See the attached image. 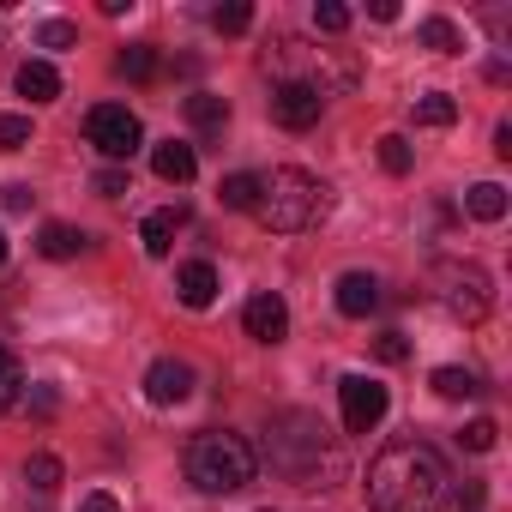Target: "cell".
<instances>
[{
	"label": "cell",
	"instance_id": "obj_1",
	"mask_svg": "<svg viewBox=\"0 0 512 512\" xmlns=\"http://www.w3.org/2000/svg\"><path fill=\"white\" fill-rule=\"evenodd\" d=\"M452 494V470L428 440H392L368 464V506L374 512H440Z\"/></svg>",
	"mask_w": 512,
	"mask_h": 512
},
{
	"label": "cell",
	"instance_id": "obj_2",
	"mask_svg": "<svg viewBox=\"0 0 512 512\" xmlns=\"http://www.w3.org/2000/svg\"><path fill=\"white\" fill-rule=\"evenodd\" d=\"M266 458H272V470L290 476L296 488H314L320 476L338 470V458H332V434H326V422L308 416V410H284V416L272 422Z\"/></svg>",
	"mask_w": 512,
	"mask_h": 512
},
{
	"label": "cell",
	"instance_id": "obj_3",
	"mask_svg": "<svg viewBox=\"0 0 512 512\" xmlns=\"http://www.w3.org/2000/svg\"><path fill=\"white\" fill-rule=\"evenodd\" d=\"M326 181H314L308 169H272L260 175V199H253V217H260L272 235H302L326 217Z\"/></svg>",
	"mask_w": 512,
	"mask_h": 512
},
{
	"label": "cell",
	"instance_id": "obj_4",
	"mask_svg": "<svg viewBox=\"0 0 512 512\" xmlns=\"http://www.w3.org/2000/svg\"><path fill=\"white\" fill-rule=\"evenodd\" d=\"M253 470H260V458L229 428H205V434L187 440V482L205 488V494H235V488L253 482Z\"/></svg>",
	"mask_w": 512,
	"mask_h": 512
},
{
	"label": "cell",
	"instance_id": "obj_5",
	"mask_svg": "<svg viewBox=\"0 0 512 512\" xmlns=\"http://www.w3.org/2000/svg\"><path fill=\"white\" fill-rule=\"evenodd\" d=\"M266 67L278 73V85H308L314 97H332V91H350L356 85V61H344L332 49H314L302 37H278L266 49Z\"/></svg>",
	"mask_w": 512,
	"mask_h": 512
},
{
	"label": "cell",
	"instance_id": "obj_6",
	"mask_svg": "<svg viewBox=\"0 0 512 512\" xmlns=\"http://www.w3.org/2000/svg\"><path fill=\"white\" fill-rule=\"evenodd\" d=\"M434 296H440V308L452 314V320H464V326H476V320H488V272L482 266H470V260H440L434 266Z\"/></svg>",
	"mask_w": 512,
	"mask_h": 512
},
{
	"label": "cell",
	"instance_id": "obj_7",
	"mask_svg": "<svg viewBox=\"0 0 512 512\" xmlns=\"http://www.w3.org/2000/svg\"><path fill=\"white\" fill-rule=\"evenodd\" d=\"M85 139H91L109 163H127V157L139 151L145 127H139V115H133V109H121V103H97V109L85 115Z\"/></svg>",
	"mask_w": 512,
	"mask_h": 512
},
{
	"label": "cell",
	"instance_id": "obj_8",
	"mask_svg": "<svg viewBox=\"0 0 512 512\" xmlns=\"http://www.w3.org/2000/svg\"><path fill=\"white\" fill-rule=\"evenodd\" d=\"M338 398H344V428L350 434H374L380 428V416H386V386L380 380L350 374V380H338Z\"/></svg>",
	"mask_w": 512,
	"mask_h": 512
},
{
	"label": "cell",
	"instance_id": "obj_9",
	"mask_svg": "<svg viewBox=\"0 0 512 512\" xmlns=\"http://www.w3.org/2000/svg\"><path fill=\"white\" fill-rule=\"evenodd\" d=\"M320 115H326V97H314L308 85H278L272 91V121L278 127L308 133V127H320Z\"/></svg>",
	"mask_w": 512,
	"mask_h": 512
},
{
	"label": "cell",
	"instance_id": "obj_10",
	"mask_svg": "<svg viewBox=\"0 0 512 512\" xmlns=\"http://www.w3.org/2000/svg\"><path fill=\"white\" fill-rule=\"evenodd\" d=\"M241 326H247V338H260V344H284V332H290V308H284V296H253L247 308H241Z\"/></svg>",
	"mask_w": 512,
	"mask_h": 512
},
{
	"label": "cell",
	"instance_id": "obj_11",
	"mask_svg": "<svg viewBox=\"0 0 512 512\" xmlns=\"http://www.w3.org/2000/svg\"><path fill=\"white\" fill-rule=\"evenodd\" d=\"M187 392H193V368H187V362L163 356V362L145 368V398H151V404H181Z\"/></svg>",
	"mask_w": 512,
	"mask_h": 512
},
{
	"label": "cell",
	"instance_id": "obj_12",
	"mask_svg": "<svg viewBox=\"0 0 512 512\" xmlns=\"http://www.w3.org/2000/svg\"><path fill=\"white\" fill-rule=\"evenodd\" d=\"M374 308H380V278L344 272V278H338V314H344V320H368Z\"/></svg>",
	"mask_w": 512,
	"mask_h": 512
},
{
	"label": "cell",
	"instance_id": "obj_13",
	"mask_svg": "<svg viewBox=\"0 0 512 512\" xmlns=\"http://www.w3.org/2000/svg\"><path fill=\"white\" fill-rule=\"evenodd\" d=\"M175 296H181L187 308H211V302H217V272H211L205 260H187V266L175 272Z\"/></svg>",
	"mask_w": 512,
	"mask_h": 512
},
{
	"label": "cell",
	"instance_id": "obj_14",
	"mask_svg": "<svg viewBox=\"0 0 512 512\" xmlns=\"http://www.w3.org/2000/svg\"><path fill=\"white\" fill-rule=\"evenodd\" d=\"M151 169H157V181L187 187V181H193V169H199V157H193V145L169 139V145H157V151H151Z\"/></svg>",
	"mask_w": 512,
	"mask_h": 512
},
{
	"label": "cell",
	"instance_id": "obj_15",
	"mask_svg": "<svg viewBox=\"0 0 512 512\" xmlns=\"http://www.w3.org/2000/svg\"><path fill=\"white\" fill-rule=\"evenodd\" d=\"M85 247H91V235L73 229V223H43V235H37L43 260H73V253H85Z\"/></svg>",
	"mask_w": 512,
	"mask_h": 512
},
{
	"label": "cell",
	"instance_id": "obj_16",
	"mask_svg": "<svg viewBox=\"0 0 512 512\" xmlns=\"http://www.w3.org/2000/svg\"><path fill=\"white\" fill-rule=\"evenodd\" d=\"M19 97H31V103H55V97H61V73H55L49 61H25V67H19Z\"/></svg>",
	"mask_w": 512,
	"mask_h": 512
},
{
	"label": "cell",
	"instance_id": "obj_17",
	"mask_svg": "<svg viewBox=\"0 0 512 512\" xmlns=\"http://www.w3.org/2000/svg\"><path fill=\"white\" fill-rule=\"evenodd\" d=\"M175 229H181V211H151V217L139 223V241H145L151 260H163V253L175 247Z\"/></svg>",
	"mask_w": 512,
	"mask_h": 512
},
{
	"label": "cell",
	"instance_id": "obj_18",
	"mask_svg": "<svg viewBox=\"0 0 512 512\" xmlns=\"http://www.w3.org/2000/svg\"><path fill=\"white\" fill-rule=\"evenodd\" d=\"M464 211L482 217V223H500V217H506V187H500V181H476V187L464 193Z\"/></svg>",
	"mask_w": 512,
	"mask_h": 512
},
{
	"label": "cell",
	"instance_id": "obj_19",
	"mask_svg": "<svg viewBox=\"0 0 512 512\" xmlns=\"http://www.w3.org/2000/svg\"><path fill=\"white\" fill-rule=\"evenodd\" d=\"M187 121H193L199 133H223L229 103H223V97H211V91H199V97H187Z\"/></svg>",
	"mask_w": 512,
	"mask_h": 512
},
{
	"label": "cell",
	"instance_id": "obj_20",
	"mask_svg": "<svg viewBox=\"0 0 512 512\" xmlns=\"http://www.w3.org/2000/svg\"><path fill=\"white\" fill-rule=\"evenodd\" d=\"M416 43H422V49H434V55H458V49H464V37H458V25H446V19H422V31H416Z\"/></svg>",
	"mask_w": 512,
	"mask_h": 512
},
{
	"label": "cell",
	"instance_id": "obj_21",
	"mask_svg": "<svg viewBox=\"0 0 512 512\" xmlns=\"http://www.w3.org/2000/svg\"><path fill=\"white\" fill-rule=\"evenodd\" d=\"M440 398H476L482 392V380L470 374V368H434V380H428Z\"/></svg>",
	"mask_w": 512,
	"mask_h": 512
},
{
	"label": "cell",
	"instance_id": "obj_22",
	"mask_svg": "<svg viewBox=\"0 0 512 512\" xmlns=\"http://www.w3.org/2000/svg\"><path fill=\"white\" fill-rule=\"evenodd\" d=\"M458 121V103L446 97V91H428L422 103H416V127H452Z\"/></svg>",
	"mask_w": 512,
	"mask_h": 512
},
{
	"label": "cell",
	"instance_id": "obj_23",
	"mask_svg": "<svg viewBox=\"0 0 512 512\" xmlns=\"http://www.w3.org/2000/svg\"><path fill=\"white\" fill-rule=\"evenodd\" d=\"M25 482H31L37 494H55V488H61V458H55V452H31Z\"/></svg>",
	"mask_w": 512,
	"mask_h": 512
},
{
	"label": "cell",
	"instance_id": "obj_24",
	"mask_svg": "<svg viewBox=\"0 0 512 512\" xmlns=\"http://www.w3.org/2000/svg\"><path fill=\"white\" fill-rule=\"evenodd\" d=\"M19 392H25V368H19L13 350H0V416L19 404Z\"/></svg>",
	"mask_w": 512,
	"mask_h": 512
},
{
	"label": "cell",
	"instance_id": "obj_25",
	"mask_svg": "<svg viewBox=\"0 0 512 512\" xmlns=\"http://www.w3.org/2000/svg\"><path fill=\"white\" fill-rule=\"evenodd\" d=\"M217 199H223L229 211H253V199H260V175H229V181L217 187Z\"/></svg>",
	"mask_w": 512,
	"mask_h": 512
},
{
	"label": "cell",
	"instance_id": "obj_26",
	"mask_svg": "<svg viewBox=\"0 0 512 512\" xmlns=\"http://www.w3.org/2000/svg\"><path fill=\"white\" fill-rule=\"evenodd\" d=\"M115 73H121V79H151V73H157V49H151V43L127 49V55L115 61Z\"/></svg>",
	"mask_w": 512,
	"mask_h": 512
},
{
	"label": "cell",
	"instance_id": "obj_27",
	"mask_svg": "<svg viewBox=\"0 0 512 512\" xmlns=\"http://www.w3.org/2000/svg\"><path fill=\"white\" fill-rule=\"evenodd\" d=\"M79 43V25H67V19H43L37 25V49H73Z\"/></svg>",
	"mask_w": 512,
	"mask_h": 512
},
{
	"label": "cell",
	"instance_id": "obj_28",
	"mask_svg": "<svg viewBox=\"0 0 512 512\" xmlns=\"http://www.w3.org/2000/svg\"><path fill=\"white\" fill-rule=\"evenodd\" d=\"M211 25H217V31H229V37H241V31L253 25V7H247V0H229V7H217V13H211Z\"/></svg>",
	"mask_w": 512,
	"mask_h": 512
},
{
	"label": "cell",
	"instance_id": "obj_29",
	"mask_svg": "<svg viewBox=\"0 0 512 512\" xmlns=\"http://www.w3.org/2000/svg\"><path fill=\"white\" fill-rule=\"evenodd\" d=\"M380 163H386V175H410V139L386 133V139H380Z\"/></svg>",
	"mask_w": 512,
	"mask_h": 512
},
{
	"label": "cell",
	"instance_id": "obj_30",
	"mask_svg": "<svg viewBox=\"0 0 512 512\" xmlns=\"http://www.w3.org/2000/svg\"><path fill=\"white\" fill-rule=\"evenodd\" d=\"M31 145V115H0V151H25Z\"/></svg>",
	"mask_w": 512,
	"mask_h": 512
},
{
	"label": "cell",
	"instance_id": "obj_31",
	"mask_svg": "<svg viewBox=\"0 0 512 512\" xmlns=\"http://www.w3.org/2000/svg\"><path fill=\"white\" fill-rule=\"evenodd\" d=\"M314 25H320L326 37H338V31H350V7H338V0H320V7H314Z\"/></svg>",
	"mask_w": 512,
	"mask_h": 512
},
{
	"label": "cell",
	"instance_id": "obj_32",
	"mask_svg": "<svg viewBox=\"0 0 512 512\" xmlns=\"http://www.w3.org/2000/svg\"><path fill=\"white\" fill-rule=\"evenodd\" d=\"M458 440H464L470 452H488V446H494V422H488V416H476V422H470V428H464Z\"/></svg>",
	"mask_w": 512,
	"mask_h": 512
},
{
	"label": "cell",
	"instance_id": "obj_33",
	"mask_svg": "<svg viewBox=\"0 0 512 512\" xmlns=\"http://www.w3.org/2000/svg\"><path fill=\"white\" fill-rule=\"evenodd\" d=\"M91 187H97L103 199H121V193H127V169H97V181H91Z\"/></svg>",
	"mask_w": 512,
	"mask_h": 512
},
{
	"label": "cell",
	"instance_id": "obj_34",
	"mask_svg": "<svg viewBox=\"0 0 512 512\" xmlns=\"http://www.w3.org/2000/svg\"><path fill=\"white\" fill-rule=\"evenodd\" d=\"M374 356H380V362H404V356H410V344H404V332H386V338L374 344Z\"/></svg>",
	"mask_w": 512,
	"mask_h": 512
},
{
	"label": "cell",
	"instance_id": "obj_35",
	"mask_svg": "<svg viewBox=\"0 0 512 512\" xmlns=\"http://www.w3.org/2000/svg\"><path fill=\"white\" fill-rule=\"evenodd\" d=\"M79 512H121V500L97 488V494H85V500H79Z\"/></svg>",
	"mask_w": 512,
	"mask_h": 512
},
{
	"label": "cell",
	"instance_id": "obj_36",
	"mask_svg": "<svg viewBox=\"0 0 512 512\" xmlns=\"http://www.w3.org/2000/svg\"><path fill=\"white\" fill-rule=\"evenodd\" d=\"M31 199H37V193H31L25 181H19V187H7V211H31Z\"/></svg>",
	"mask_w": 512,
	"mask_h": 512
},
{
	"label": "cell",
	"instance_id": "obj_37",
	"mask_svg": "<svg viewBox=\"0 0 512 512\" xmlns=\"http://www.w3.org/2000/svg\"><path fill=\"white\" fill-rule=\"evenodd\" d=\"M494 151H500V157H512V127H506V121L494 127Z\"/></svg>",
	"mask_w": 512,
	"mask_h": 512
},
{
	"label": "cell",
	"instance_id": "obj_38",
	"mask_svg": "<svg viewBox=\"0 0 512 512\" xmlns=\"http://www.w3.org/2000/svg\"><path fill=\"white\" fill-rule=\"evenodd\" d=\"M0 266H7V235H0Z\"/></svg>",
	"mask_w": 512,
	"mask_h": 512
}]
</instances>
